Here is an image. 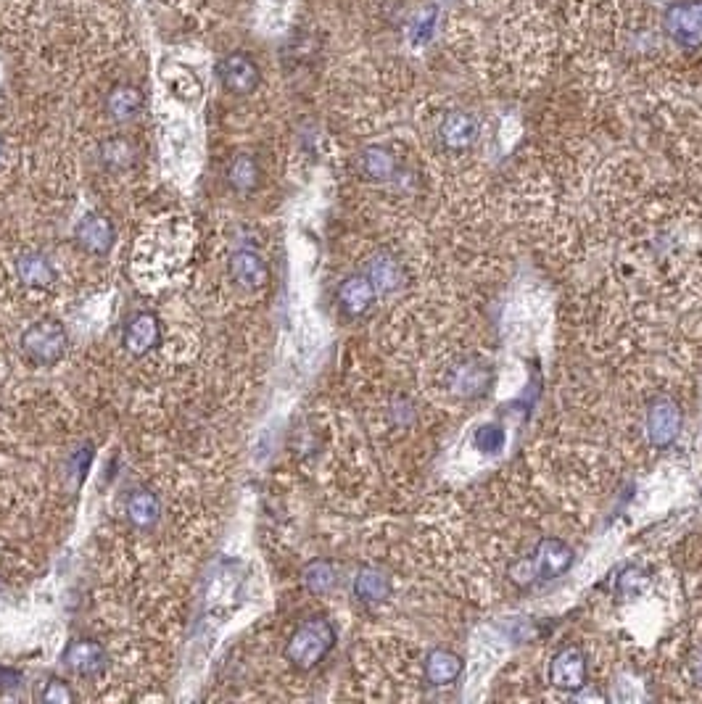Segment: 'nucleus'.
<instances>
[{
  "instance_id": "f257e3e1",
  "label": "nucleus",
  "mask_w": 702,
  "mask_h": 704,
  "mask_svg": "<svg viewBox=\"0 0 702 704\" xmlns=\"http://www.w3.org/2000/svg\"><path fill=\"white\" fill-rule=\"evenodd\" d=\"M333 646H336V628L325 617H312L293 631L283 654L293 668L312 670L328 657Z\"/></svg>"
},
{
  "instance_id": "f03ea898",
  "label": "nucleus",
  "mask_w": 702,
  "mask_h": 704,
  "mask_svg": "<svg viewBox=\"0 0 702 704\" xmlns=\"http://www.w3.org/2000/svg\"><path fill=\"white\" fill-rule=\"evenodd\" d=\"M573 562V549L560 538H542L536 544L531 557H523L518 565L512 567V578L518 583H536L549 581L563 575Z\"/></svg>"
},
{
  "instance_id": "7ed1b4c3",
  "label": "nucleus",
  "mask_w": 702,
  "mask_h": 704,
  "mask_svg": "<svg viewBox=\"0 0 702 704\" xmlns=\"http://www.w3.org/2000/svg\"><path fill=\"white\" fill-rule=\"evenodd\" d=\"M681 425H684V414H681V404L673 396L663 393L650 401L647 414H644V433L655 449L673 446L681 433Z\"/></svg>"
},
{
  "instance_id": "20e7f679",
  "label": "nucleus",
  "mask_w": 702,
  "mask_h": 704,
  "mask_svg": "<svg viewBox=\"0 0 702 704\" xmlns=\"http://www.w3.org/2000/svg\"><path fill=\"white\" fill-rule=\"evenodd\" d=\"M663 30L673 43L687 51L702 48V0H679L668 6Z\"/></svg>"
},
{
  "instance_id": "39448f33",
  "label": "nucleus",
  "mask_w": 702,
  "mask_h": 704,
  "mask_svg": "<svg viewBox=\"0 0 702 704\" xmlns=\"http://www.w3.org/2000/svg\"><path fill=\"white\" fill-rule=\"evenodd\" d=\"M22 349L35 364H56L66 351V330L53 320L35 322L24 330Z\"/></svg>"
},
{
  "instance_id": "423d86ee",
  "label": "nucleus",
  "mask_w": 702,
  "mask_h": 704,
  "mask_svg": "<svg viewBox=\"0 0 702 704\" xmlns=\"http://www.w3.org/2000/svg\"><path fill=\"white\" fill-rule=\"evenodd\" d=\"M444 388L454 399H481L491 388L489 364L478 362V359L452 362V367L444 372Z\"/></svg>"
},
{
  "instance_id": "0eeeda50",
  "label": "nucleus",
  "mask_w": 702,
  "mask_h": 704,
  "mask_svg": "<svg viewBox=\"0 0 702 704\" xmlns=\"http://www.w3.org/2000/svg\"><path fill=\"white\" fill-rule=\"evenodd\" d=\"M217 77H220L222 88L233 95H251L262 82L259 64L246 51L227 53L217 64Z\"/></svg>"
},
{
  "instance_id": "6e6552de",
  "label": "nucleus",
  "mask_w": 702,
  "mask_h": 704,
  "mask_svg": "<svg viewBox=\"0 0 702 704\" xmlns=\"http://www.w3.org/2000/svg\"><path fill=\"white\" fill-rule=\"evenodd\" d=\"M589 678V660L576 646H565L549 662V683L560 691H578Z\"/></svg>"
},
{
  "instance_id": "1a4fd4ad",
  "label": "nucleus",
  "mask_w": 702,
  "mask_h": 704,
  "mask_svg": "<svg viewBox=\"0 0 702 704\" xmlns=\"http://www.w3.org/2000/svg\"><path fill=\"white\" fill-rule=\"evenodd\" d=\"M365 275L367 280L373 283L378 296H391V293L402 291L404 285H407V269H404V264L399 262L394 254H388V251H378V254L367 262Z\"/></svg>"
},
{
  "instance_id": "9d476101",
  "label": "nucleus",
  "mask_w": 702,
  "mask_h": 704,
  "mask_svg": "<svg viewBox=\"0 0 702 704\" xmlns=\"http://www.w3.org/2000/svg\"><path fill=\"white\" fill-rule=\"evenodd\" d=\"M230 275L246 291H262L267 280H270V269H267V262H264L259 251L241 248V251H235L230 256Z\"/></svg>"
},
{
  "instance_id": "9b49d317",
  "label": "nucleus",
  "mask_w": 702,
  "mask_h": 704,
  "mask_svg": "<svg viewBox=\"0 0 702 704\" xmlns=\"http://www.w3.org/2000/svg\"><path fill=\"white\" fill-rule=\"evenodd\" d=\"M64 665L72 670L74 675L82 678H96L106 668V652L103 646L93 639H77L66 646Z\"/></svg>"
},
{
  "instance_id": "f8f14e48",
  "label": "nucleus",
  "mask_w": 702,
  "mask_h": 704,
  "mask_svg": "<svg viewBox=\"0 0 702 704\" xmlns=\"http://www.w3.org/2000/svg\"><path fill=\"white\" fill-rule=\"evenodd\" d=\"M74 235H77L80 246L85 248L88 254H96V256L109 254L111 246H114V240H117V233H114L111 219H106L103 214H88V217L82 219L80 225H77Z\"/></svg>"
},
{
  "instance_id": "ddd939ff",
  "label": "nucleus",
  "mask_w": 702,
  "mask_h": 704,
  "mask_svg": "<svg viewBox=\"0 0 702 704\" xmlns=\"http://www.w3.org/2000/svg\"><path fill=\"white\" fill-rule=\"evenodd\" d=\"M161 341V325L154 314L140 312L127 322L125 330V349L132 356H146L148 351H154Z\"/></svg>"
},
{
  "instance_id": "4468645a",
  "label": "nucleus",
  "mask_w": 702,
  "mask_h": 704,
  "mask_svg": "<svg viewBox=\"0 0 702 704\" xmlns=\"http://www.w3.org/2000/svg\"><path fill=\"white\" fill-rule=\"evenodd\" d=\"M439 138L449 151H468L478 138V122L468 111H452L439 127Z\"/></svg>"
},
{
  "instance_id": "2eb2a0df",
  "label": "nucleus",
  "mask_w": 702,
  "mask_h": 704,
  "mask_svg": "<svg viewBox=\"0 0 702 704\" xmlns=\"http://www.w3.org/2000/svg\"><path fill=\"white\" fill-rule=\"evenodd\" d=\"M375 298H378V293H375L373 283L367 280L365 272L346 277L344 283L338 285V304L349 317H362L375 304Z\"/></svg>"
},
{
  "instance_id": "dca6fc26",
  "label": "nucleus",
  "mask_w": 702,
  "mask_h": 704,
  "mask_svg": "<svg viewBox=\"0 0 702 704\" xmlns=\"http://www.w3.org/2000/svg\"><path fill=\"white\" fill-rule=\"evenodd\" d=\"M462 668L465 665H462V660L454 652H449V649H433L423 662V675L425 681L439 689V686H452L462 675Z\"/></svg>"
},
{
  "instance_id": "f3484780",
  "label": "nucleus",
  "mask_w": 702,
  "mask_h": 704,
  "mask_svg": "<svg viewBox=\"0 0 702 704\" xmlns=\"http://www.w3.org/2000/svg\"><path fill=\"white\" fill-rule=\"evenodd\" d=\"M143 93L135 85H117L106 95V111L114 122H132L143 111Z\"/></svg>"
},
{
  "instance_id": "a211bd4d",
  "label": "nucleus",
  "mask_w": 702,
  "mask_h": 704,
  "mask_svg": "<svg viewBox=\"0 0 702 704\" xmlns=\"http://www.w3.org/2000/svg\"><path fill=\"white\" fill-rule=\"evenodd\" d=\"M391 594V578L378 567H362L354 578V596L362 604H381Z\"/></svg>"
},
{
  "instance_id": "6ab92c4d",
  "label": "nucleus",
  "mask_w": 702,
  "mask_h": 704,
  "mask_svg": "<svg viewBox=\"0 0 702 704\" xmlns=\"http://www.w3.org/2000/svg\"><path fill=\"white\" fill-rule=\"evenodd\" d=\"M16 277H19L27 288L45 291V288H51L53 280H56V272H53L51 262H48L43 254H22L19 256V262H16Z\"/></svg>"
},
{
  "instance_id": "aec40b11",
  "label": "nucleus",
  "mask_w": 702,
  "mask_h": 704,
  "mask_svg": "<svg viewBox=\"0 0 702 704\" xmlns=\"http://www.w3.org/2000/svg\"><path fill=\"white\" fill-rule=\"evenodd\" d=\"M161 517V504L151 491H135V494L127 499V520H130L135 528L148 530L154 528L159 523Z\"/></svg>"
},
{
  "instance_id": "412c9836",
  "label": "nucleus",
  "mask_w": 702,
  "mask_h": 704,
  "mask_svg": "<svg viewBox=\"0 0 702 704\" xmlns=\"http://www.w3.org/2000/svg\"><path fill=\"white\" fill-rule=\"evenodd\" d=\"M359 167H362L365 177H370V180L386 182L396 175L399 164H396V156L388 148L370 146L359 156Z\"/></svg>"
},
{
  "instance_id": "4be33fe9",
  "label": "nucleus",
  "mask_w": 702,
  "mask_h": 704,
  "mask_svg": "<svg viewBox=\"0 0 702 704\" xmlns=\"http://www.w3.org/2000/svg\"><path fill=\"white\" fill-rule=\"evenodd\" d=\"M259 177H262L259 161H256L254 156H249V153H238V156L230 161V167H227V182H230V188L238 190V193H251V190L259 185Z\"/></svg>"
},
{
  "instance_id": "5701e85b",
  "label": "nucleus",
  "mask_w": 702,
  "mask_h": 704,
  "mask_svg": "<svg viewBox=\"0 0 702 704\" xmlns=\"http://www.w3.org/2000/svg\"><path fill=\"white\" fill-rule=\"evenodd\" d=\"M101 164L109 172H125L135 164V148L127 138H109L101 146Z\"/></svg>"
},
{
  "instance_id": "b1692460",
  "label": "nucleus",
  "mask_w": 702,
  "mask_h": 704,
  "mask_svg": "<svg viewBox=\"0 0 702 704\" xmlns=\"http://www.w3.org/2000/svg\"><path fill=\"white\" fill-rule=\"evenodd\" d=\"M301 581H304V586H307L312 594H317V596L330 594L338 581L336 567L330 565V562H325V559H315V562H309V565L304 567Z\"/></svg>"
},
{
  "instance_id": "393cba45",
  "label": "nucleus",
  "mask_w": 702,
  "mask_h": 704,
  "mask_svg": "<svg viewBox=\"0 0 702 704\" xmlns=\"http://www.w3.org/2000/svg\"><path fill=\"white\" fill-rule=\"evenodd\" d=\"M681 675L687 686L702 694V641H692L687 646V652L681 657Z\"/></svg>"
},
{
  "instance_id": "a878e982",
  "label": "nucleus",
  "mask_w": 702,
  "mask_h": 704,
  "mask_svg": "<svg viewBox=\"0 0 702 704\" xmlns=\"http://www.w3.org/2000/svg\"><path fill=\"white\" fill-rule=\"evenodd\" d=\"M473 443H476V449L483 451V454H497V451L505 449L507 436L499 425H483V428L476 430Z\"/></svg>"
},
{
  "instance_id": "bb28decb",
  "label": "nucleus",
  "mask_w": 702,
  "mask_h": 704,
  "mask_svg": "<svg viewBox=\"0 0 702 704\" xmlns=\"http://www.w3.org/2000/svg\"><path fill=\"white\" fill-rule=\"evenodd\" d=\"M40 697H43L45 702H72L74 694L66 689L64 681H56V678H53V681L48 683V689H45Z\"/></svg>"
},
{
  "instance_id": "cd10ccee",
  "label": "nucleus",
  "mask_w": 702,
  "mask_h": 704,
  "mask_svg": "<svg viewBox=\"0 0 702 704\" xmlns=\"http://www.w3.org/2000/svg\"><path fill=\"white\" fill-rule=\"evenodd\" d=\"M0 686H19V681H22V675L16 673V670H8V668H0Z\"/></svg>"
},
{
  "instance_id": "c85d7f7f",
  "label": "nucleus",
  "mask_w": 702,
  "mask_h": 704,
  "mask_svg": "<svg viewBox=\"0 0 702 704\" xmlns=\"http://www.w3.org/2000/svg\"><path fill=\"white\" fill-rule=\"evenodd\" d=\"M0 156H3V140H0Z\"/></svg>"
}]
</instances>
